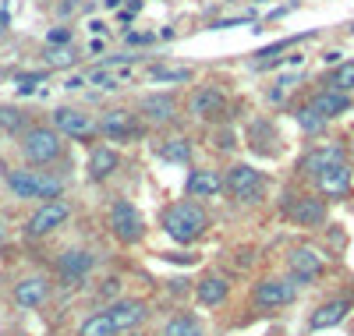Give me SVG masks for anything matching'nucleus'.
<instances>
[{"label": "nucleus", "instance_id": "f257e3e1", "mask_svg": "<svg viewBox=\"0 0 354 336\" xmlns=\"http://www.w3.org/2000/svg\"><path fill=\"white\" fill-rule=\"evenodd\" d=\"M209 227V216H205V209L198 202H177L163 212V230L177 241V244H192L205 234Z\"/></svg>", "mask_w": 354, "mask_h": 336}, {"label": "nucleus", "instance_id": "f03ea898", "mask_svg": "<svg viewBox=\"0 0 354 336\" xmlns=\"http://www.w3.org/2000/svg\"><path fill=\"white\" fill-rule=\"evenodd\" d=\"M21 152H25L28 163H53L64 152L61 131L57 128H28L21 135Z\"/></svg>", "mask_w": 354, "mask_h": 336}, {"label": "nucleus", "instance_id": "7ed1b4c3", "mask_svg": "<svg viewBox=\"0 0 354 336\" xmlns=\"http://www.w3.org/2000/svg\"><path fill=\"white\" fill-rule=\"evenodd\" d=\"M8 188L18 198H57L61 195V180L36 170H8Z\"/></svg>", "mask_w": 354, "mask_h": 336}, {"label": "nucleus", "instance_id": "20e7f679", "mask_svg": "<svg viewBox=\"0 0 354 336\" xmlns=\"http://www.w3.org/2000/svg\"><path fill=\"white\" fill-rule=\"evenodd\" d=\"M223 188L234 195V202H259L262 192H266V180L255 167L248 163H238V167H230L227 177H223Z\"/></svg>", "mask_w": 354, "mask_h": 336}, {"label": "nucleus", "instance_id": "39448f33", "mask_svg": "<svg viewBox=\"0 0 354 336\" xmlns=\"http://www.w3.org/2000/svg\"><path fill=\"white\" fill-rule=\"evenodd\" d=\"M110 227H113V237L124 241V244H135V241H142V234H145V223H142V216H138V209H135L131 202H124V198H117V202L110 205Z\"/></svg>", "mask_w": 354, "mask_h": 336}, {"label": "nucleus", "instance_id": "423d86ee", "mask_svg": "<svg viewBox=\"0 0 354 336\" xmlns=\"http://www.w3.org/2000/svg\"><path fill=\"white\" fill-rule=\"evenodd\" d=\"M68 216H71V205L61 202V198H50V202H43L32 212V220H28V234H32V237H46V234H53L57 227H61Z\"/></svg>", "mask_w": 354, "mask_h": 336}, {"label": "nucleus", "instance_id": "0eeeda50", "mask_svg": "<svg viewBox=\"0 0 354 336\" xmlns=\"http://www.w3.org/2000/svg\"><path fill=\"white\" fill-rule=\"evenodd\" d=\"M287 265H290V277L298 280V283H312L326 262H322V255L315 248H294L287 255Z\"/></svg>", "mask_w": 354, "mask_h": 336}, {"label": "nucleus", "instance_id": "6e6552de", "mask_svg": "<svg viewBox=\"0 0 354 336\" xmlns=\"http://www.w3.org/2000/svg\"><path fill=\"white\" fill-rule=\"evenodd\" d=\"M53 128L61 131V135H68V138H88V135L96 131L93 117L82 113V110H71V106H61V110L53 113Z\"/></svg>", "mask_w": 354, "mask_h": 336}, {"label": "nucleus", "instance_id": "1a4fd4ad", "mask_svg": "<svg viewBox=\"0 0 354 336\" xmlns=\"http://www.w3.org/2000/svg\"><path fill=\"white\" fill-rule=\"evenodd\" d=\"M223 110H227V96L220 93L216 85H202L198 93L192 96V113L198 120H220Z\"/></svg>", "mask_w": 354, "mask_h": 336}, {"label": "nucleus", "instance_id": "9d476101", "mask_svg": "<svg viewBox=\"0 0 354 336\" xmlns=\"http://www.w3.org/2000/svg\"><path fill=\"white\" fill-rule=\"evenodd\" d=\"M294 283L290 280H262L255 290V304L259 308H283V304L294 301Z\"/></svg>", "mask_w": 354, "mask_h": 336}, {"label": "nucleus", "instance_id": "9b49d317", "mask_svg": "<svg viewBox=\"0 0 354 336\" xmlns=\"http://www.w3.org/2000/svg\"><path fill=\"white\" fill-rule=\"evenodd\" d=\"M315 185H319V192L326 195V198H344L351 192V167H347V160L344 163H333L330 170H322L315 177Z\"/></svg>", "mask_w": 354, "mask_h": 336}, {"label": "nucleus", "instance_id": "f8f14e48", "mask_svg": "<svg viewBox=\"0 0 354 336\" xmlns=\"http://www.w3.org/2000/svg\"><path fill=\"white\" fill-rule=\"evenodd\" d=\"M110 319H113V326H117V333H131L135 326H142V319H145V304L142 301H135V297H124V301H117V304H110Z\"/></svg>", "mask_w": 354, "mask_h": 336}, {"label": "nucleus", "instance_id": "ddd939ff", "mask_svg": "<svg viewBox=\"0 0 354 336\" xmlns=\"http://www.w3.org/2000/svg\"><path fill=\"white\" fill-rule=\"evenodd\" d=\"M100 131L106 138H135L138 124H135V113L131 110H106L100 120Z\"/></svg>", "mask_w": 354, "mask_h": 336}, {"label": "nucleus", "instance_id": "4468645a", "mask_svg": "<svg viewBox=\"0 0 354 336\" xmlns=\"http://www.w3.org/2000/svg\"><path fill=\"white\" fill-rule=\"evenodd\" d=\"M131 75H135V68H131V64H117V60H106L103 68L88 71L85 78L93 82V85H100V88H121L124 82H131Z\"/></svg>", "mask_w": 354, "mask_h": 336}, {"label": "nucleus", "instance_id": "2eb2a0df", "mask_svg": "<svg viewBox=\"0 0 354 336\" xmlns=\"http://www.w3.org/2000/svg\"><path fill=\"white\" fill-rule=\"evenodd\" d=\"M185 188H188L192 198H213L223 188V177L216 170H192L188 180H185Z\"/></svg>", "mask_w": 354, "mask_h": 336}, {"label": "nucleus", "instance_id": "dca6fc26", "mask_svg": "<svg viewBox=\"0 0 354 336\" xmlns=\"http://www.w3.org/2000/svg\"><path fill=\"white\" fill-rule=\"evenodd\" d=\"M290 220L301 223V227H319L322 220H326V205H322V198H298L287 205Z\"/></svg>", "mask_w": 354, "mask_h": 336}, {"label": "nucleus", "instance_id": "f3484780", "mask_svg": "<svg viewBox=\"0 0 354 336\" xmlns=\"http://www.w3.org/2000/svg\"><path fill=\"white\" fill-rule=\"evenodd\" d=\"M333 163H344V149L340 145H319V149H312L308 156L301 160V170H308L312 177H319L322 170H330Z\"/></svg>", "mask_w": 354, "mask_h": 336}, {"label": "nucleus", "instance_id": "a211bd4d", "mask_svg": "<svg viewBox=\"0 0 354 336\" xmlns=\"http://www.w3.org/2000/svg\"><path fill=\"white\" fill-rule=\"evenodd\" d=\"M46 297H50V283L43 277H28L15 287V301L21 304V308H39Z\"/></svg>", "mask_w": 354, "mask_h": 336}, {"label": "nucleus", "instance_id": "6ab92c4d", "mask_svg": "<svg viewBox=\"0 0 354 336\" xmlns=\"http://www.w3.org/2000/svg\"><path fill=\"white\" fill-rule=\"evenodd\" d=\"M117 167H121V156H117V149L100 145V149L88 152V177H93V180H106Z\"/></svg>", "mask_w": 354, "mask_h": 336}, {"label": "nucleus", "instance_id": "aec40b11", "mask_svg": "<svg viewBox=\"0 0 354 336\" xmlns=\"http://www.w3.org/2000/svg\"><path fill=\"white\" fill-rule=\"evenodd\" d=\"M88 269H93V255H88V252L71 248V252L61 255V272H64L68 283H82V280L88 277Z\"/></svg>", "mask_w": 354, "mask_h": 336}, {"label": "nucleus", "instance_id": "412c9836", "mask_svg": "<svg viewBox=\"0 0 354 336\" xmlns=\"http://www.w3.org/2000/svg\"><path fill=\"white\" fill-rule=\"evenodd\" d=\"M347 312H351V301H344V297L326 301V304H322V308L312 315V329H333V326H340V322L347 319Z\"/></svg>", "mask_w": 354, "mask_h": 336}, {"label": "nucleus", "instance_id": "4be33fe9", "mask_svg": "<svg viewBox=\"0 0 354 336\" xmlns=\"http://www.w3.org/2000/svg\"><path fill=\"white\" fill-rule=\"evenodd\" d=\"M312 106L326 117V120H333V117H340V113H347L351 110V93H337V88H326V93H319L315 100H312Z\"/></svg>", "mask_w": 354, "mask_h": 336}, {"label": "nucleus", "instance_id": "5701e85b", "mask_svg": "<svg viewBox=\"0 0 354 336\" xmlns=\"http://www.w3.org/2000/svg\"><path fill=\"white\" fill-rule=\"evenodd\" d=\"M174 110H177L174 96H145L142 100V113L149 117L153 124H167V120H174Z\"/></svg>", "mask_w": 354, "mask_h": 336}, {"label": "nucleus", "instance_id": "b1692460", "mask_svg": "<svg viewBox=\"0 0 354 336\" xmlns=\"http://www.w3.org/2000/svg\"><path fill=\"white\" fill-rule=\"evenodd\" d=\"M78 336H117V326L110 319V312H96V315H88L78 329Z\"/></svg>", "mask_w": 354, "mask_h": 336}, {"label": "nucleus", "instance_id": "393cba45", "mask_svg": "<svg viewBox=\"0 0 354 336\" xmlns=\"http://www.w3.org/2000/svg\"><path fill=\"white\" fill-rule=\"evenodd\" d=\"M223 297H227V280L223 277H205L198 283V301L202 304H209V308H213V304H220Z\"/></svg>", "mask_w": 354, "mask_h": 336}, {"label": "nucleus", "instance_id": "a878e982", "mask_svg": "<svg viewBox=\"0 0 354 336\" xmlns=\"http://www.w3.org/2000/svg\"><path fill=\"white\" fill-rule=\"evenodd\" d=\"M156 152H160V160H167V163H188V160H192V145H188L185 138H170V142H163Z\"/></svg>", "mask_w": 354, "mask_h": 336}, {"label": "nucleus", "instance_id": "bb28decb", "mask_svg": "<svg viewBox=\"0 0 354 336\" xmlns=\"http://www.w3.org/2000/svg\"><path fill=\"white\" fill-rule=\"evenodd\" d=\"M330 88H337V93H354V60L337 64V71L330 78Z\"/></svg>", "mask_w": 354, "mask_h": 336}, {"label": "nucleus", "instance_id": "cd10ccee", "mask_svg": "<svg viewBox=\"0 0 354 336\" xmlns=\"http://www.w3.org/2000/svg\"><path fill=\"white\" fill-rule=\"evenodd\" d=\"M163 336H202V329H198L195 319L177 315V319H170V322L163 326Z\"/></svg>", "mask_w": 354, "mask_h": 336}, {"label": "nucleus", "instance_id": "c85d7f7f", "mask_svg": "<svg viewBox=\"0 0 354 336\" xmlns=\"http://www.w3.org/2000/svg\"><path fill=\"white\" fill-rule=\"evenodd\" d=\"M149 78H153V82H163V85H177V82H188L192 71H188V68H153Z\"/></svg>", "mask_w": 354, "mask_h": 336}, {"label": "nucleus", "instance_id": "c756f323", "mask_svg": "<svg viewBox=\"0 0 354 336\" xmlns=\"http://www.w3.org/2000/svg\"><path fill=\"white\" fill-rule=\"evenodd\" d=\"M298 124H301L308 135H315V131H322V124H326V117H322L315 106H301V110H298Z\"/></svg>", "mask_w": 354, "mask_h": 336}, {"label": "nucleus", "instance_id": "7c9ffc66", "mask_svg": "<svg viewBox=\"0 0 354 336\" xmlns=\"http://www.w3.org/2000/svg\"><path fill=\"white\" fill-rule=\"evenodd\" d=\"M0 128L21 131V128H25V113H18V110H8V106H0Z\"/></svg>", "mask_w": 354, "mask_h": 336}, {"label": "nucleus", "instance_id": "2f4dec72", "mask_svg": "<svg viewBox=\"0 0 354 336\" xmlns=\"http://www.w3.org/2000/svg\"><path fill=\"white\" fill-rule=\"evenodd\" d=\"M46 60H50L53 68H68V64H71L75 57H71V50H64V46H57V50H46Z\"/></svg>", "mask_w": 354, "mask_h": 336}, {"label": "nucleus", "instance_id": "473e14b6", "mask_svg": "<svg viewBox=\"0 0 354 336\" xmlns=\"http://www.w3.org/2000/svg\"><path fill=\"white\" fill-rule=\"evenodd\" d=\"M36 82H46V75H43V71H25V75H18V93H32Z\"/></svg>", "mask_w": 354, "mask_h": 336}, {"label": "nucleus", "instance_id": "72a5a7b5", "mask_svg": "<svg viewBox=\"0 0 354 336\" xmlns=\"http://www.w3.org/2000/svg\"><path fill=\"white\" fill-rule=\"evenodd\" d=\"M252 21V15H238V18H223V21H216V28H234V25H248Z\"/></svg>", "mask_w": 354, "mask_h": 336}, {"label": "nucleus", "instance_id": "f704fd0d", "mask_svg": "<svg viewBox=\"0 0 354 336\" xmlns=\"http://www.w3.org/2000/svg\"><path fill=\"white\" fill-rule=\"evenodd\" d=\"M68 39H71V32L57 28V32H50V39H46V43H53V46H68Z\"/></svg>", "mask_w": 354, "mask_h": 336}, {"label": "nucleus", "instance_id": "c9c22d12", "mask_svg": "<svg viewBox=\"0 0 354 336\" xmlns=\"http://www.w3.org/2000/svg\"><path fill=\"white\" fill-rule=\"evenodd\" d=\"M85 82H88V78H85V75H71V78H68V85H64V88H71V93H75V88H82V85H85Z\"/></svg>", "mask_w": 354, "mask_h": 336}, {"label": "nucleus", "instance_id": "e433bc0d", "mask_svg": "<svg viewBox=\"0 0 354 336\" xmlns=\"http://www.w3.org/2000/svg\"><path fill=\"white\" fill-rule=\"evenodd\" d=\"M131 46H145V43H153V36H128Z\"/></svg>", "mask_w": 354, "mask_h": 336}, {"label": "nucleus", "instance_id": "4c0bfd02", "mask_svg": "<svg viewBox=\"0 0 354 336\" xmlns=\"http://www.w3.org/2000/svg\"><path fill=\"white\" fill-rule=\"evenodd\" d=\"M88 28H93L96 36H103V32H106V25H103V21H88Z\"/></svg>", "mask_w": 354, "mask_h": 336}, {"label": "nucleus", "instance_id": "58836bf2", "mask_svg": "<svg viewBox=\"0 0 354 336\" xmlns=\"http://www.w3.org/2000/svg\"><path fill=\"white\" fill-rule=\"evenodd\" d=\"M103 8L106 11H117V8H121V0H103Z\"/></svg>", "mask_w": 354, "mask_h": 336}, {"label": "nucleus", "instance_id": "ea45409f", "mask_svg": "<svg viewBox=\"0 0 354 336\" xmlns=\"http://www.w3.org/2000/svg\"><path fill=\"white\" fill-rule=\"evenodd\" d=\"M8 241V227H4V220H0V244Z\"/></svg>", "mask_w": 354, "mask_h": 336}]
</instances>
